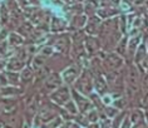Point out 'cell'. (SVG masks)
<instances>
[{
	"instance_id": "cell-1",
	"label": "cell",
	"mask_w": 148,
	"mask_h": 128,
	"mask_svg": "<svg viewBox=\"0 0 148 128\" xmlns=\"http://www.w3.org/2000/svg\"><path fill=\"white\" fill-rule=\"evenodd\" d=\"M103 99H104L106 104H110V97H109V96H106L104 98H103Z\"/></svg>"
}]
</instances>
